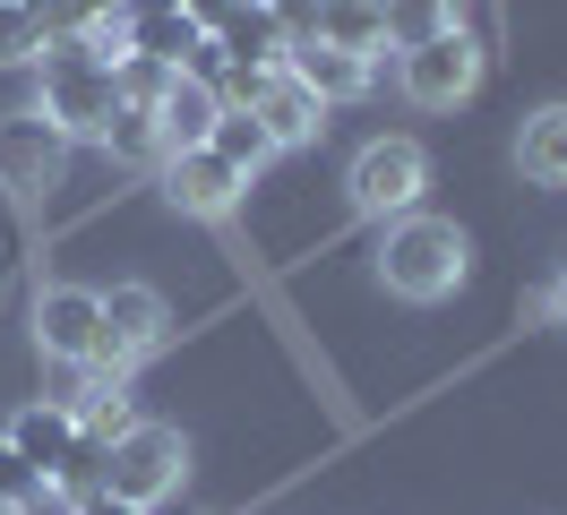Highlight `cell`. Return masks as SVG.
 Instances as JSON below:
<instances>
[{
	"instance_id": "obj_1",
	"label": "cell",
	"mask_w": 567,
	"mask_h": 515,
	"mask_svg": "<svg viewBox=\"0 0 567 515\" xmlns=\"http://www.w3.org/2000/svg\"><path fill=\"white\" fill-rule=\"evenodd\" d=\"M473 267V249L447 215H395L388 240H379V275H388L395 301H447Z\"/></svg>"
},
{
	"instance_id": "obj_6",
	"label": "cell",
	"mask_w": 567,
	"mask_h": 515,
	"mask_svg": "<svg viewBox=\"0 0 567 515\" xmlns=\"http://www.w3.org/2000/svg\"><path fill=\"white\" fill-rule=\"evenodd\" d=\"M473 86H482V43H473V27H447V34H430V43L404 52V95L430 103V112L464 103Z\"/></svg>"
},
{
	"instance_id": "obj_25",
	"label": "cell",
	"mask_w": 567,
	"mask_h": 515,
	"mask_svg": "<svg viewBox=\"0 0 567 515\" xmlns=\"http://www.w3.org/2000/svg\"><path fill=\"white\" fill-rule=\"evenodd\" d=\"M78 515H138V507H121V498H104V490H86V498H78Z\"/></svg>"
},
{
	"instance_id": "obj_10",
	"label": "cell",
	"mask_w": 567,
	"mask_h": 515,
	"mask_svg": "<svg viewBox=\"0 0 567 515\" xmlns=\"http://www.w3.org/2000/svg\"><path fill=\"white\" fill-rule=\"evenodd\" d=\"M284 69H292V78H301L319 103H353L361 86H370V61H361V52H344V43H327V34L292 43V52H284Z\"/></svg>"
},
{
	"instance_id": "obj_8",
	"label": "cell",
	"mask_w": 567,
	"mask_h": 515,
	"mask_svg": "<svg viewBox=\"0 0 567 515\" xmlns=\"http://www.w3.org/2000/svg\"><path fill=\"white\" fill-rule=\"evenodd\" d=\"M241 189L249 181L224 164L215 146H173V155H164V198H173L181 215H198V224H224V215L241 206Z\"/></svg>"
},
{
	"instance_id": "obj_13",
	"label": "cell",
	"mask_w": 567,
	"mask_h": 515,
	"mask_svg": "<svg viewBox=\"0 0 567 515\" xmlns=\"http://www.w3.org/2000/svg\"><path fill=\"white\" fill-rule=\"evenodd\" d=\"M516 164L542 189H567V103H542L525 130H516Z\"/></svg>"
},
{
	"instance_id": "obj_16",
	"label": "cell",
	"mask_w": 567,
	"mask_h": 515,
	"mask_svg": "<svg viewBox=\"0 0 567 515\" xmlns=\"http://www.w3.org/2000/svg\"><path fill=\"white\" fill-rule=\"evenodd\" d=\"M70 412H78V439H95V446H112L121 430H130V421H138L130 387H121V378H95V370H86V395H78Z\"/></svg>"
},
{
	"instance_id": "obj_18",
	"label": "cell",
	"mask_w": 567,
	"mask_h": 515,
	"mask_svg": "<svg viewBox=\"0 0 567 515\" xmlns=\"http://www.w3.org/2000/svg\"><path fill=\"white\" fill-rule=\"evenodd\" d=\"M207 146H215V155H224V164H233V172H241V181H249V172H258V164H267V155H276V137L258 130V112H241V103H224V112H215Z\"/></svg>"
},
{
	"instance_id": "obj_17",
	"label": "cell",
	"mask_w": 567,
	"mask_h": 515,
	"mask_svg": "<svg viewBox=\"0 0 567 515\" xmlns=\"http://www.w3.org/2000/svg\"><path fill=\"white\" fill-rule=\"evenodd\" d=\"M327 43H344L361 61H379L388 52V0H327Z\"/></svg>"
},
{
	"instance_id": "obj_7",
	"label": "cell",
	"mask_w": 567,
	"mask_h": 515,
	"mask_svg": "<svg viewBox=\"0 0 567 515\" xmlns=\"http://www.w3.org/2000/svg\"><path fill=\"white\" fill-rule=\"evenodd\" d=\"M35 343L52 361H70V370H95L104 361V301L86 284H52L35 301Z\"/></svg>"
},
{
	"instance_id": "obj_20",
	"label": "cell",
	"mask_w": 567,
	"mask_h": 515,
	"mask_svg": "<svg viewBox=\"0 0 567 515\" xmlns=\"http://www.w3.org/2000/svg\"><path fill=\"white\" fill-rule=\"evenodd\" d=\"M464 27V0H388V43L395 52H413V43H430V34Z\"/></svg>"
},
{
	"instance_id": "obj_26",
	"label": "cell",
	"mask_w": 567,
	"mask_h": 515,
	"mask_svg": "<svg viewBox=\"0 0 567 515\" xmlns=\"http://www.w3.org/2000/svg\"><path fill=\"white\" fill-rule=\"evenodd\" d=\"M550 309H559V327H567V284H550Z\"/></svg>"
},
{
	"instance_id": "obj_11",
	"label": "cell",
	"mask_w": 567,
	"mask_h": 515,
	"mask_svg": "<svg viewBox=\"0 0 567 515\" xmlns=\"http://www.w3.org/2000/svg\"><path fill=\"white\" fill-rule=\"evenodd\" d=\"M249 112H258V130L276 137V146H301V137H319V112L327 103L292 78V69H267V86L249 95Z\"/></svg>"
},
{
	"instance_id": "obj_9",
	"label": "cell",
	"mask_w": 567,
	"mask_h": 515,
	"mask_svg": "<svg viewBox=\"0 0 567 515\" xmlns=\"http://www.w3.org/2000/svg\"><path fill=\"white\" fill-rule=\"evenodd\" d=\"M9 446L43 473V490H61V473H70V455H78V412L70 404H27L9 421Z\"/></svg>"
},
{
	"instance_id": "obj_3",
	"label": "cell",
	"mask_w": 567,
	"mask_h": 515,
	"mask_svg": "<svg viewBox=\"0 0 567 515\" xmlns=\"http://www.w3.org/2000/svg\"><path fill=\"white\" fill-rule=\"evenodd\" d=\"M181 473H189V439H181L173 421H130V430L104 446V481H95V490L121 498V507H138V515H155L181 490Z\"/></svg>"
},
{
	"instance_id": "obj_5",
	"label": "cell",
	"mask_w": 567,
	"mask_h": 515,
	"mask_svg": "<svg viewBox=\"0 0 567 515\" xmlns=\"http://www.w3.org/2000/svg\"><path fill=\"white\" fill-rule=\"evenodd\" d=\"M70 164V130L61 121H43V112H9L0 121V189L9 198H43L52 181Z\"/></svg>"
},
{
	"instance_id": "obj_27",
	"label": "cell",
	"mask_w": 567,
	"mask_h": 515,
	"mask_svg": "<svg viewBox=\"0 0 567 515\" xmlns=\"http://www.w3.org/2000/svg\"><path fill=\"white\" fill-rule=\"evenodd\" d=\"M559 284H567V240H559Z\"/></svg>"
},
{
	"instance_id": "obj_22",
	"label": "cell",
	"mask_w": 567,
	"mask_h": 515,
	"mask_svg": "<svg viewBox=\"0 0 567 515\" xmlns=\"http://www.w3.org/2000/svg\"><path fill=\"white\" fill-rule=\"evenodd\" d=\"M52 507V490H43V473L18 455V446L0 439V515H43Z\"/></svg>"
},
{
	"instance_id": "obj_15",
	"label": "cell",
	"mask_w": 567,
	"mask_h": 515,
	"mask_svg": "<svg viewBox=\"0 0 567 515\" xmlns=\"http://www.w3.org/2000/svg\"><path fill=\"white\" fill-rule=\"evenodd\" d=\"M121 27H130V52H146V61H164V69H189V52L207 43V27L189 9H155V18H121Z\"/></svg>"
},
{
	"instance_id": "obj_21",
	"label": "cell",
	"mask_w": 567,
	"mask_h": 515,
	"mask_svg": "<svg viewBox=\"0 0 567 515\" xmlns=\"http://www.w3.org/2000/svg\"><path fill=\"white\" fill-rule=\"evenodd\" d=\"M52 27H43L35 9H18V0H0V69H35Z\"/></svg>"
},
{
	"instance_id": "obj_4",
	"label": "cell",
	"mask_w": 567,
	"mask_h": 515,
	"mask_svg": "<svg viewBox=\"0 0 567 515\" xmlns=\"http://www.w3.org/2000/svg\"><path fill=\"white\" fill-rule=\"evenodd\" d=\"M422 181H430V155L413 137H370L344 172V189H353V215L370 224H395V215H413L422 206Z\"/></svg>"
},
{
	"instance_id": "obj_23",
	"label": "cell",
	"mask_w": 567,
	"mask_h": 515,
	"mask_svg": "<svg viewBox=\"0 0 567 515\" xmlns=\"http://www.w3.org/2000/svg\"><path fill=\"white\" fill-rule=\"evenodd\" d=\"M173 78H181V69L146 61V52H121V61H112V86H121V103H146V112L164 103V86H173Z\"/></svg>"
},
{
	"instance_id": "obj_12",
	"label": "cell",
	"mask_w": 567,
	"mask_h": 515,
	"mask_svg": "<svg viewBox=\"0 0 567 515\" xmlns=\"http://www.w3.org/2000/svg\"><path fill=\"white\" fill-rule=\"evenodd\" d=\"M215 43H224L241 69H284V52H292V43H284V18L267 9V0H241V9L215 27Z\"/></svg>"
},
{
	"instance_id": "obj_19",
	"label": "cell",
	"mask_w": 567,
	"mask_h": 515,
	"mask_svg": "<svg viewBox=\"0 0 567 515\" xmlns=\"http://www.w3.org/2000/svg\"><path fill=\"white\" fill-rule=\"evenodd\" d=\"M104 146L121 155V164H164V121H155L146 103H112V121H104Z\"/></svg>"
},
{
	"instance_id": "obj_14",
	"label": "cell",
	"mask_w": 567,
	"mask_h": 515,
	"mask_svg": "<svg viewBox=\"0 0 567 515\" xmlns=\"http://www.w3.org/2000/svg\"><path fill=\"white\" fill-rule=\"evenodd\" d=\"M215 112H224V103H215V86H198V78L181 69L173 86H164V103H155V121H164V155H173V146H207Z\"/></svg>"
},
{
	"instance_id": "obj_2",
	"label": "cell",
	"mask_w": 567,
	"mask_h": 515,
	"mask_svg": "<svg viewBox=\"0 0 567 515\" xmlns=\"http://www.w3.org/2000/svg\"><path fill=\"white\" fill-rule=\"evenodd\" d=\"M35 78H43V103H35L43 121H61L70 137H104L121 86H112V61L86 43V34H52L43 61H35Z\"/></svg>"
},
{
	"instance_id": "obj_24",
	"label": "cell",
	"mask_w": 567,
	"mask_h": 515,
	"mask_svg": "<svg viewBox=\"0 0 567 515\" xmlns=\"http://www.w3.org/2000/svg\"><path fill=\"white\" fill-rule=\"evenodd\" d=\"M267 9L284 18V43H310L327 27V0H267Z\"/></svg>"
}]
</instances>
